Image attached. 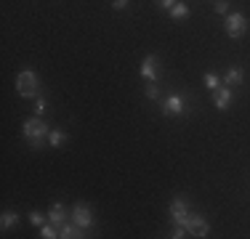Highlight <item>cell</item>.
I'll use <instances>...</instances> for the list:
<instances>
[{
	"instance_id": "1",
	"label": "cell",
	"mask_w": 250,
	"mask_h": 239,
	"mask_svg": "<svg viewBox=\"0 0 250 239\" xmlns=\"http://www.w3.org/2000/svg\"><path fill=\"white\" fill-rule=\"evenodd\" d=\"M48 133H51V128H48V122H45L43 117H29L27 122H24V128H21V136L27 139V143L32 149H43V143L45 139H48Z\"/></svg>"
},
{
	"instance_id": "2",
	"label": "cell",
	"mask_w": 250,
	"mask_h": 239,
	"mask_svg": "<svg viewBox=\"0 0 250 239\" xmlns=\"http://www.w3.org/2000/svg\"><path fill=\"white\" fill-rule=\"evenodd\" d=\"M38 88H40V80L32 69L19 72V77H16V91H19L21 99H38Z\"/></svg>"
},
{
	"instance_id": "3",
	"label": "cell",
	"mask_w": 250,
	"mask_h": 239,
	"mask_svg": "<svg viewBox=\"0 0 250 239\" xmlns=\"http://www.w3.org/2000/svg\"><path fill=\"white\" fill-rule=\"evenodd\" d=\"M224 32L229 35V38L240 40L242 35L248 32V19H245V14H240V11H231V14H226V19H224Z\"/></svg>"
},
{
	"instance_id": "4",
	"label": "cell",
	"mask_w": 250,
	"mask_h": 239,
	"mask_svg": "<svg viewBox=\"0 0 250 239\" xmlns=\"http://www.w3.org/2000/svg\"><path fill=\"white\" fill-rule=\"evenodd\" d=\"M168 213H170L173 226H184V229H187V220H189V215H192V210H189V205L181 199V197H173V199H170Z\"/></svg>"
},
{
	"instance_id": "5",
	"label": "cell",
	"mask_w": 250,
	"mask_h": 239,
	"mask_svg": "<svg viewBox=\"0 0 250 239\" xmlns=\"http://www.w3.org/2000/svg\"><path fill=\"white\" fill-rule=\"evenodd\" d=\"M160 112H163L165 117H178V115H184V112H187V101H184L181 93H170L168 99H163Z\"/></svg>"
},
{
	"instance_id": "6",
	"label": "cell",
	"mask_w": 250,
	"mask_h": 239,
	"mask_svg": "<svg viewBox=\"0 0 250 239\" xmlns=\"http://www.w3.org/2000/svg\"><path fill=\"white\" fill-rule=\"evenodd\" d=\"M72 223H77L83 231H88L93 226V210L91 205H85V202H77L72 207Z\"/></svg>"
},
{
	"instance_id": "7",
	"label": "cell",
	"mask_w": 250,
	"mask_h": 239,
	"mask_svg": "<svg viewBox=\"0 0 250 239\" xmlns=\"http://www.w3.org/2000/svg\"><path fill=\"white\" fill-rule=\"evenodd\" d=\"M141 77H144L146 82H157L160 77V56L157 53H149V56H144V61H141Z\"/></svg>"
},
{
	"instance_id": "8",
	"label": "cell",
	"mask_w": 250,
	"mask_h": 239,
	"mask_svg": "<svg viewBox=\"0 0 250 239\" xmlns=\"http://www.w3.org/2000/svg\"><path fill=\"white\" fill-rule=\"evenodd\" d=\"M187 234H192V237H208V234H210V223H208L202 215L192 213V215H189V220H187Z\"/></svg>"
},
{
	"instance_id": "9",
	"label": "cell",
	"mask_w": 250,
	"mask_h": 239,
	"mask_svg": "<svg viewBox=\"0 0 250 239\" xmlns=\"http://www.w3.org/2000/svg\"><path fill=\"white\" fill-rule=\"evenodd\" d=\"M213 104H216L218 112H226L231 104H234V91H231L229 85H226V88H218V91H213Z\"/></svg>"
},
{
	"instance_id": "10",
	"label": "cell",
	"mask_w": 250,
	"mask_h": 239,
	"mask_svg": "<svg viewBox=\"0 0 250 239\" xmlns=\"http://www.w3.org/2000/svg\"><path fill=\"white\" fill-rule=\"evenodd\" d=\"M67 213H69V210L62 205V202H53L51 210H48V220H51L53 226H62L64 220H67Z\"/></svg>"
},
{
	"instance_id": "11",
	"label": "cell",
	"mask_w": 250,
	"mask_h": 239,
	"mask_svg": "<svg viewBox=\"0 0 250 239\" xmlns=\"http://www.w3.org/2000/svg\"><path fill=\"white\" fill-rule=\"evenodd\" d=\"M242 80H245V72H242V67H231V69L224 75V85H229V88L242 85Z\"/></svg>"
},
{
	"instance_id": "12",
	"label": "cell",
	"mask_w": 250,
	"mask_h": 239,
	"mask_svg": "<svg viewBox=\"0 0 250 239\" xmlns=\"http://www.w3.org/2000/svg\"><path fill=\"white\" fill-rule=\"evenodd\" d=\"M59 237H62V239H80L85 234H83V229L77 223H62V226H59Z\"/></svg>"
},
{
	"instance_id": "13",
	"label": "cell",
	"mask_w": 250,
	"mask_h": 239,
	"mask_svg": "<svg viewBox=\"0 0 250 239\" xmlns=\"http://www.w3.org/2000/svg\"><path fill=\"white\" fill-rule=\"evenodd\" d=\"M170 14V19L173 21H181V19H189V5H184V3H176L173 8L168 11Z\"/></svg>"
},
{
	"instance_id": "14",
	"label": "cell",
	"mask_w": 250,
	"mask_h": 239,
	"mask_svg": "<svg viewBox=\"0 0 250 239\" xmlns=\"http://www.w3.org/2000/svg\"><path fill=\"white\" fill-rule=\"evenodd\" d=\"M48 143L53 149H62L64 143H67V133H64V130H51V133H48Z\"/></svg>"
},
{
	"instance_id": "15",
	"label": "cell",
	"mask_w": 250,
	"mask_h": 239,
	"mask_svg": "<svg viewBox=\"0 0 250 239\" xmlns=\"http://www.w3.org/2000/svg\"><path fill=\"white\" fill-rule=\"evenodd\" d=\"M16 220H19V215H16L14 210H5V213H3V218H0V229H3V231H8L11 226L16 223Z\"/></svg>"
},
{
	"instance_id": "16",
	"label": "cell",
	"mask_w": 250,
	"mask_h": 239,
	"mask_svg": "<svg viewBox=\"0 0 250 239\" xmlns=\"http://www.w3.org/2000/svg\"><path fill=\"white\" fill-rule=\"evenodd\" d=\"M202 82L208 85V91H218V88H221V80H218V75H213V72H205Z\"/></svg>"
},
{
	"instance_id": "17",
	"label": "cell",
	"mask_w": 250,
	"mask_h": 239,
	"mask_svg": "<svg viewBox=\"0 0 250 239\" xmlns=\"http://www.w3.org/2000/svg\"><path fill=\"white\" fill-rule=\"evenodd\" d=\"M59 226H53V223H43V226H40V237H43V239H56L59 237Z\"/></svg>"
},
{
	"instance_id": "18",
	"label": "cell",
	"mask_w": 250,
	"mask_h": 239,
	"mask_svg": "<svg viewBox=\"0 0 250 239\" xmlns=\"http://www.w3.org/2000/svg\"><path fill=\"white\" fill-rule=\"evenodd\" d=\"M32 109H35V115H38V117H43V115H45L48 104H45V99H43V96H38V99H35V106H32Z\"/></svg>"
},
{
	"instance_id": "19",
	"label": "cell",
	"mask_w": 250,
	"mask_h": 239,
	"mask_svg": "<svg viewBox=\"0 0 250 239\" xmlns=\"http://www.w3.org/2000/svg\"><path fill=\"white\" fill-rule=\"evenodd\" d=\"M146 99H149V101H157V99H160V88H157V82H149V85H146Z\"/></svg>"
},
{
	"instance_id": "20",
	"label": "cell",
	"mask_w": 250,
	"mask_h": 239,
	"mask_svg": "<svg viewBox=\"0 0 250 239\" xmlns=\"http://www.w3.org/2000/svg\"><path fill=\"white\" fill-rule=\"evenodd\" d=\"M29 223H32V226H43V223H45L43 213H40V210H32V213H29Z\"/></svg>"
},
{
	"instance_id": "21",
	"label": "cell",
	"mask_w": 250,
	"mask_h": 239,
	"mask_svg": "<svg viewBox=\"0 0 250 239\" xmlns=\"http://www.w3.org/2000/svg\"><path fill=\"white\" fill-rule=\"evenodd\" d=\"M154 3H157V8H163V11H170V8H173V5L178 3V0H154Z\"/></svg>"
},
{
	"instance_id": "22",
	"label": "cell",
	"mask_w": 250,
	"mask_h": 239,
	"mask_svg": "<svg viewBox=\"0 0 250 239\" xmlns=\"http://www.w3.org/2000/svg\"><path fill=\"white\" fill-rule=\"evenodd\" d=\"M130 5V0H112V8L115 11H125Z\"/></svg>"
},
{
	"instance_id": "23",
	"label": "cell",
	"mask_w": 250,
	"mask_h": 239,
	"mask_svg": "<svg viewBox=\"0 0 250 239\" xmlns=\"http://www.w3.org/2000/svg\"><path fill=\"white\" fill-rule=\"evenodd\" d=\"M216 11L218 14H229V3L226 0H216Z\"/></svg>"
}]
</instances>
